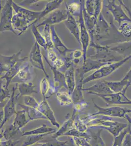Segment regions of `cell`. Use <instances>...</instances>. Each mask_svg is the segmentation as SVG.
Wrapping results in <instances>:
<instances>
[{
  "label": "cell",
  "instance_id": "74e56055",
  "mask_svg": "<svg viewBox=\"0 0 131 146\" xmlns=\"http://www.w3.org/2000/svg\"><path fill=\"white\" fill-rule=\"evenodd\" d=\"M64 136H71V137H83L89 141L91 138V136L89 133H81L78 131L75 128L73 127L72 129L70 130L67 133H66Z\"/></svg>",
  "mask_w": 131,
  "mask_h": 146
},
{
  "label": "cell",
  "instance_id": "db71d44e",
  "mask_svg": "<svg viewBox=\"0 0 131 146\" xmlns=\"http://www.w3.org/2000/svg\"><path fill=\"white\" fill-rule=\"evenodd\" d=\"M125 119H126L127 120V121H128L129 124L131 126V117L130 116L128 115V114H126L125 116Z\"/></svg>",
  "mask_w": 131,
  "mask_h": 146
},
{
  "label": "cell",
  "instance_id": "4fadbf2b",
  "mask_svg": "<svg viewBox=\"0 0 131 146\" xmlns=\"http://www.w3.org/2000/svg\"><path fill=\"white\" fill-rule=\"evenodd\" d=\"M50 30L54 48L58 53L62 56L63 58H66L68 56V53H70L73 50V49L68 48L63 43L61 39L57 34L54 25L50 26Z\"/></svg>",
  "mask_w": 131,
  "mask_h": 146
},
{
  "label": "cell",
  "instance_id": "5b68a950",
  "mask_svg": "<svg viewBox=\"0 0 131 146\" xmlns=\"http://www.w3.org/2000/svg\"><path fill=\"white\" fill-rule=\"evenodd\" d=\"M106 2L107 4L105 5V7L108 9L114 20L118 22L120 26L124 23H131V19L125 13L121 5L116 4L114 0L107 1Z\"/></svg>",
  "mask_w": 131,
  "mask_h": 146
},
{
  "label": "cell",
  "instance_id": "c3c4849f",
  "mask_svg": "<svg viewBox=\"0 0 131 146\" xmlns=\"http://www.w3.org/2000/svg\"><path fill=\"white\" fill-rule=\"evenodd\" d=\"M73 110L75 111H81L82 110L84 109L88 106L89 103L86 102V101H84L79 103L73 104Z\"/></svg>",
  "mask_w": 131,
  "mask_h": 146
},
{
  "label": "cell",
  "instance_id": "f1b7e54d",
  "mask_svg": "<svg viewBox=\"0 0 131 146\" xmlns=\"http://www.w3.org/2000/svg\"><path fill=\"white\" fill-rule=\"evenodd\" d=\"M72 2L71 3H66V10L73 16L78 17L83 10L82 1Z\"/></svg>",
  "mask_w": 131,
  "mask_h": 146
},
{
  "label": "cell",
  "instance_id": "f35d334b",
  "mask_svg": "<svg viewBox=\"0 0 131 146\" xmlns=\"http://www.w3.org/2000/svg\"><path fill=\"white\" fill-rule=\"evenodd\" d=\"M74 128L81 133H86L88 131L89 127L86 123L80 118L78 115H77L74 122Z\"/></svg>",
  "mask_w": 131,
  "mask_h": 146
},
{
  "label": "cell",
  "instance_id": "7c38bea8",
  "mask_svg": "<svg viewBox=\"0 0 131 146\" xmlns=\"http://www.w3.org/2000/svg\"><path fill=\"white\" fill-rule=\"evenodd\" d=\"M12 25L15 32H19L18 36H20L27 31L28 28L32 27V23L25 16L15 13L12 18Z\"/></svg>",
  "mask_w": 131,
  "mask_h": 146
},
{
  "label": "cell",
  "instance_id": "ab89813d",
  "mask_svg": "<svg viewBox=\"0 0 131 146\" xmlns=\"http://www.w3.org/2000/svg\"><path fill=\"white\" fill-rule=\"evenodd\" d=\"M24 102L25 106L37 110L38 109L40 104L37 102L36 100L32 96H24Z\"/></svg>",
  "mask_w": 131,
  "mask_h": 146
},
{
  "label": "cell",
  "instance_id": "d4e9b609",
  "mask_svg": "<svg viewBox=\"0 0 131 146\" xmlns=\"http://www.w3.org/2000/svg\"><path fill=\"white\" fill-rule=\"evenodd\" d=\"M64 75L68 93L71 96L77 85L75 67L73 65H72L68 69L66 70V71L64 73Z\"/></svg>",
  "mask_w": 131,
  "mask_h": 146
},
{
  "label": "cell",
  "instance_id": "8992f818",
  "mask_svg": "<svg viewBox=\"0 0 131 146\" xmlns=\"http://www.w3.org/2000/svg\"><path fill=\"white\" fill-rule=\"evenodd\" d=\"M29 61L32 66L41 70L43 72L45 77L49 78V75L46 73L44 65L43 56L41 52L40 45L36 42H35L33 46L32 47L30 53L29 54Z\"/></svg>",
  "mask_w": 131,
  "mask_h": 146
},
{
  "label": "cell",
  "instance_id": "83f0119b",
  "mask_svg": "<svg viewBox=\"0 0 131 146\" xmlns=\"http://www.w3.org/2000/svg\"><path fill=\"white\" fill-rule=\"evenodd\" d=\"M106 82L114 93H120L130 86L129 82L124 78L118 82L106 81Z\"/></svg>",
  "mask_w": 131,
  "mask_h": 146
},
{
  "label": "cell",
  "instance_id": "681fc988",
  "mask_svg": "<svg viewBox=\"0 0 131 146\" xmlns=\"http://www.w3.org/2000/svg\"><path fill=\"white\" fill-rule=\"evenodd\" d=\"M20 141L19 140L10 139L8 140L1 141V146H15L18 144Z\"/></svg>",
  "mask_w": 131,
  "mask_h": 146
},
{
  "label": "cell",
  "instance_id": "8d00e7d4",
  "mask_svg": "<svg viewBox=\"0 0 131 146\" xmlns=\"http://www.w3.org/2000/svg\"><path fill=\"white\" fill-rule=\"evenodd\" d=\"M42 34L43 35L46 40L48 45V49L54 48V45L52 42L50 26L48 25L44 26L43 30L42 32Z\"/></svg>",
  "mask_w": 131,
  "mask_h": 146
},
{
  "label": "cell",
  "instance_id": "f5cc1de1",
  "mask_svg": "<svg viewBox=\"0 0 131 146\" xmlns=\"http://www.w3.org/2000/svg\"><path fill=\"white\" fill-rule=\"evenodd\" d=\"M123 78L126 79V80H128L130 83V86L131 84V67L129 71L126 74V75Z\"/></svg>",
  "mask_w": 131,
  "mask_h": 146
},
{
  "label": "cell",
  "instance_id": "7dc6e473",
  "mask_svg": "<svg viewBox=\"0 0 131 146\" xmlns=\"http://www.w3.org/2000/svg\"><path fill=\"white\" fill-rule=\"evenodd\" d=\"M73 140L77 146H91L88 140L83 137H73Z\"/></svg>",
  "mask_w": 131,
  "mask_h": 146
},
{
  "label": "cell",
  "instance_id": "44dd1931",
  "mask_svg": "<svg viewBox=\"0 0 131 146\" xmlns=\"http://www.w3.org/2000/svg\"><path fill=\"white\" fill-rule=\"evenodd\" d=\"M65 27L69 31L71 35L77 40L80 45H81L80 38V29L78 22L75 20L74 16L68 13V17L65 22H64Z\"/></svg>",
  "mask_w": 131,
  "mask_h": 146
},
{
  "label": "cell",
  "instance_id": "ba28073f",
  "mask_svg": "<svg viewBox=\"0 0 131 146\" xmlns=\"http://www.w3.org/2000/svg\"><path fill=\"white\" fill-rule=\"evenodd\" d=\"M30 63V62L27 61L23 63L20 70L12 80L11 83H27L30 82L33 80L34 74Z\"/></svg>",
  "mask_w": 131,
  "mask_h": 146
},
{
  "label": "cell",
  "instance_id": "8fae6325",
  "mask_svg": "<svg viewBox=\"0 0 131 146\" xmlns=\"http://www.w3.org/2000/svg\"><path fill=\"white\" fill-rule=\"evenodd\" d=\"M17 89V85L15 84V86L13 87L12 88L11 96L10 98L4 107H2L3 109V120L1 123V129L3 127V125L7 123V122L8 121L12 116H13L14 115H16L17 111L16 110L15 107V99H16V98L15 96V93Z\"/></svg>",
  "mask_w": 131,
  "mask_h": 146
},
{
  "label": "cell",
  "instance_id": "9a60e30c",
  "mask_svg": "<svg viewBox=\"0 0 131 146\" xmlns=\"http://www.w3.org/2000/svg\"><path fill=\"white\" fill-rule=\"evenodd\" d=\"M44 58L46 63L48 64L50 69L53 73V82L52 83H53V86L55 89L56 93H57L58 92H59V90L62 88H65L68 90L64 73H62L60 71L57 70L56 69L54 68L50 64V62L48 61V59L46 56H44Z\"/></svg>",
  "mask_w": 131,
  "mask_h": 146
},
{
  "label": "cell",
  "instance_id": "4316f807",
  "mask_svg": "<svg viewBox=\"0 0 131 146\" xmlns=\"http://www.w3.org/2000/svg\"><path fill=\"white\" fill-rule=\"evenodd\" d=\"M63 2L62 0H54L48 2L45 5L44 9L41 11L40 16L37 22L39 21L41 19L45 17L46 15H49L52 12L56 10Z\"/></svg>",
  "mask_w": 131,
  "mask_h": 146
},
{
  "label": "cell",
  "instance_id": "ac0fdd59",
  "mask_svg": "<svg viewBox=\"0 0 131 146\" xmlns=\"http://www.w3.org/2000/svg\"><path fill=\"white\" fill-rule=\"evenodd\" d=\"M85 1H82L83 6V14L85 21V25L87 28L88 32L90 35L91 42H94L95 27L97 20L95 17H91L89 15L85 9Z\"/></svg>",
  "mask_w": 131,
  "mask_h": 146
},
{
  "label": "cell",
  "instance_id": "5bb4252c",
  "mask_svg": "<svg viewBox=\"0 0 131 146\" xmlns=\"http://www.w3.org/2000/svg\"><path fill=\"white\" fill-rule=\"evenodd\" d=\"M22 51V49H21L18 53L10 56H5L3 55H1V75L3 72L5 73L10 70L11 68L15 66L16 63L23 59V58H21Z\"/></svg>",
  "mask_w": 131,
  "mask_h": 146
},
{
  "label": "cell",
  "instance_id": "30bf717a",
  "mask_svg": "<svg viewBox=\"0 0 131 146\" xmlns=\"http://www.w3.org/2000/svg\"><path fill=\"white\" fill-rule=\"evenodd\" d=\"M110 63H105L103 62H100L97 60L91 59L90 58H87L85 62H84L81 67L77 68L76 71L78 74L79 79L78 81L84 79V75L89 72L93 70H97L101 67L108 64Z\"/></svg>",
  "mask_w": 131,
  "mask_h": 146
},
{
  "label": "cell",
  "instance_id": "6da1fadb",
  "mask_svg": "<svg viewBox=\"0 0 131 146\" xmlns=\"http://www.w3.org/2000/svg\"><path fill=\"white\" fill-rule=\"evenodd\" d=\"M131 58V56H130L120 62L109 63L101 67V68H99L95 72L92 73L91 75L85 78L83 80V85L95 80H101L104 78L109 76Z\"/></svg>",
  "mask_w": 131,
  "mask_h": 146
},
{
  "label": "cell",
  "instance_id": "9c48e42d",
  "mask_svg": "<svg viewBox=\"0 0 131 146\" xmlns=\"http://www.w3.org/2000/svg\"><path fill=\"white\" fill-rule=\"evenodd\" d=\"M68 12L66 10H56L48 15V16L41 23L36 25L37 28L46 25L52 26L64 22L68 19Z\"/></svg>",
  "mask_w": 131,
  "mask_h": 146
},
{
  "label": "cell",
  "instance_id": "52a82bcc",
  "mask_svg": "<svg viewBox=\"0 0 131 146\" xmlns=\"http://www.w3.org/2000/svg\"><path fill=\"white\" fill-rule=\"evenodd\" d=\"M78 17V20L77 22L79 27L80 38L81 42V46H82V51L83 52V58L84 62L86 61L87 58V53L88 48L90 47L91 38L87 28L85 25V21L83 17V10Z\"/></svg>",
  "mask_w": 131,
  "mask_h": 146
},
{
  "label": "cell",
  "instance_id": "cb8c5ba5",
  "mask_svg": "<svg viewBox=\"0 0 131 146\" xmlns=\"http://www.w3.org/2000/svg\"><path fill=\"white\" fill-rule=\"evenodd\" d=\"M19 94L16 96V99L22 96H31L34 93H38L36 90V86L31 82L27 83H20L16 84Z\"/></svg>",
  "mask_w": 131,
  "mask_h": 146
},
{
  "label": "cell",
  "instance_id": "d6986e66",
  "mask_svg": "<svg viewBox=\"0 0 131 146\" xmlns=\"http://www.w3.org/2000/svg\"><path fill=\"white\" fill-rule=\"evenodd\" d=\"M28 58V56H25L24 58H23V59L21 60H20V62H19L18 63H16L15 66H14L12 68H11L10 70H9L8 71L5 72L3 76L1 77V80L2 81H3V80H5V84L3 85V83H1L6 89H8L9 85L11 83L12 80L16 76L17 74L18 73L19 71L20 70L21 67L23 64V63L25 62L27 58Z\"/></svg>",
  "mask_w": 131,
  "mask_h": 146
},
{
  "label": "cell",
  "instance_id": "603a6c76",
  "mask_svg": "<svg viewBox=\"0 0 131 146\" xmlns=\"http://www.w3.org/2000/svg\"><path fill=\"white\" fill-rule=\"evenodd\" d=\"M77 111L73 110V113L71 116L67 119L64 122V123H63L61 126L60 127L58 131L52 135V137L54 139H57L59 137L63 135L64 136V135H65L66 133L72 129L74 127L73 124L75 119L77 116Z\"/></svg>",
  "mask_w": 131,
  "mask_h": 146
},
{
  "label": "cell",
  "instance_id": "836d02e7",
  "mask_svg": "<svg viewBox=\"0 0 131 146\" xmlns=\"http://www.w3.org/2000/svg\"><path fill=\"white\" fill-rule=\"evenodd\" d=\"M32 33L33 34V36H34L35 39V42H36L40 46L43 47L45 49V50L48 49V45L46 43V40L44 38L43 35L39 31L36 26L35 25H32Z\"/></svg>",
  "mask_w": 131,
  "mask_h": 146
},
{
  "label": "cell",
  "instance_id": "277c9868",
  "mask_svg": "<svg viewBox=\"0 0 131 146\" xmlns=\"http://www.w3.org/2000/svg\"><path fill=\"white\" fill-rule=\"evenodd\" d=\"M128 88H125L120 93L110 94H98L91 93L89 94L95 95L102 98L106 103L107 106L112 105H131V100L125 95Z\"/></svg>",
  "mask_w": 131,
  "mask_h": 146
},
{
  "label": "cell",
  "instance_id": "ffe728a7",
  "mask_svg": "<svg viewBox=\"0 0 131 146\" xmlns=\"http://www.w3.org/2000/svg\"><path fill=\"white\" fill-rule=\"evenodd\" d=\"M83 91H86L87 94L92 93L98 94H110L114 93L107 84L106 80L99 81L91 86L84 88Z\"/></svg>",
  "mask_w": 131,
  "mask_h": 146
},
{
  "label": "cell",
  "instance_id": "7402d4cb",
  "mask_svg": "<svg viewBox=\"0 0 131 146\" xmlns=\"http://www.w3.org/2000/svg\"><path fill=\"white\" fill-rule=\"evenodd\" d=\"M30 121L26 110L22 108V109L17 111L12 125L16 131H19L21 128L26 126Z\"/></svg>",
  "mask_w": 131,
  "mask_h": 146
},
{
  "label": "cell",
  "instance_id": "1f68e13d",
  "mask_svg": "<svg viewBox=\"0 0 131 146\" xmlns=\"http://www.w3.org/2000/svg\"><path fill=\"white\" fill-rule=\"evenodd\" d=\"M19 105L21 108H24L26 110L30 121L35 120L46 119V117L38 110L28 107L25 105L19 104Z\"/></svg>",
  "mask_w": 131,
  "mask_h": 146
},
{
  "label": "cell",
  "instance_id": "e0dca14e",
  "mask_svg": "<svg viewBox=\"0 0 131 146\" xmlns=\"http://www.w3.org/2000/svg\"><path fill=\"white\" fill-rule=\"evenodd\" d=\"M12 7L15 13L21 14L27 17L32 23V25L37 23L41 13V11H35L30 10L25 7L19 5L18 3H16L14 1L12 2Z\"/></svg>",
  "mask_w": 131,
  "mask_h": 146
},
{
  "label": "cell",
  "instance_id": "ee69618b",
  "mask_svg": "<svg viewBox=\"0 0 131 146\" xmlns=\"http://www.w3.org/2000/svg\"><path fill=\"white\" fill-rule=\"evenodd\" d=\"M130 125L128 128L125 129L119 135L114 138V141L112 146H122L123 139L127 133L129 131Z\"/></svg>",
  "mask_w": 131,
  "mask_h": 146
},
{
  "label": "cell",
  "instance_id": "11a10c76",
  "mask_svg": "<svg viewBox=\"0 0 131 146\" xmlns=\"http://www.w3.org/2000/svg\"><path fill=\"white\" fill-rule=\"evenodd\" d=\"M129 133L131 135V126L130 125L129 131Z\"/></svg>",
  "mask_w": 131,
  "mask_h": 146
},
{
  "label": "cell",
  "instance_id": "2e32d148",
  "mask_svg": "<svg viewBox=\"0 0 131 146\" xmlns=\"http://www.w3.org/2000/svg\"><path fill=\"white\" fill-rule=\"evenodd\" d=\"M37 110L46 117V119L50 121L53 126L58 129L60 128V125L57 121L53 110L50 106L46 98H43V101L39 104V106Z\"/></svg>",
  "mask_w": 131,
  "mask_h": 146
},
{
  "label": "cell",
  "instance_id": "484cf974",
  "mask_svg": "<svg viewBox=\"0 0 131 146\" xmlns=\"http://www.w3.org/2000/svg\"><path fill=\"white\" fill-rule=\"evenodd\" d=\"M56 129L50 127L45 124L42 125L38 128L25 131L22 133L21 136H30L33 135H43V134H53L56 132Z\"/></svg>",
  "mask_w": 131,
  "mask_h": 146
},
{
  "label": "cell",
  "instance_id": "60d3db41",
  "mask_svg": "<svg viewBox=\"0 0 131 146\" xmlns=\"http://www.w3.org/2000/svg\"><path fill=\"white\" fill-rule=\"evenodd\" d=\"M46 77L44 78L40 82V92L43 98H46L50 89V83Z\"/></svg>",
  "mask_w": 131,
  "mask_h": 146
},
{
  "label": "cell",
  "instance_id": "d6a6232c",
  "mask_svg": "<svg viewBox=\"0 0 131 146\" xmlns=\"http://www.w3.org/2000/svg\"><path fill=\"white\" fill-rule=\"evenodd\" d=\"M57 99L61 106H70L73 104V100L71 95L66 92H58L56 94Z\"/></svg>",
  "mask_w": 131,
  "mask_h": 146
},
{
  "label": "cell",
  "instance_id": "9f6ffc18",
  "mask_svg": "<svg viewBox=\"0 0 131 146\" xmlns=\"http://www.w3.org/2000/svg\"><path fill=\"white\" fill-rule=\"evenodd\" d=\"M128 41H131V34L130 36L129 37V38H128Z\"/></svg>",
  "mask_w": 131,
  "mask_h": 146
},
{
  "label": "cell",
  "instance_id": "b9f144b4",
  "mask_svg": "<svg viewBox=\"0 0 131 146\" xmlns=\"http://www.w3.org/2000/svg\"><path fill=\"white\" fill-rule=\"evenodd\" d=\"M46 53L47 58L52 65L54 64L55 63L60 60V58L58 57L56 51L55 49L54 48H48L46 50Z\"/></svg>",
  "mask_w": 131,
  "mask_h": 146
},
{
  "label": "cell",
  "instance_id": "4dcf8cb0",
  "mask_svg": "<svg viewBox=\"0 0 131 146\" xmlns=\"http://www.w3.org/2000/svg\"><path fill=\"white\" fill-rule=\"evenodd\" d=\"M83 80H80L78 81V83L76 85L75 90L71 95L73 104L85 101L83 94L84 88L83 87Z\"/></svg>",
  "mask_w": 131,
  "mask_h": 146
},
{
  "label": "cell",
  "instance_id": "7a4b0ae2",
  "mask_svg": "<svg viewBox=\"0 0 131 146\" xmlns=\"http://www.w3.org/2000/svg\"><path fill=\"white\" fill-rule=\"evenodd\" d=\"M13 1L8 0L2 7L1 12L0 32L10 31L17 35L12 25V20L13 16V9L12 7Z\"/></svg>",
  "mask_w": 131,
  "mask_h": 146
},
{
  "label": "cell",
  "instance_id": "7bdbcfd3",
  "mask_svg": "<svg viewBox=\"0 0 131 146\" xmlns=\"http://www.w3.org/2000/svg\"><path fill=\"white\" fill-rule=\"evenodd\" d=\"M34 145L35 146H67V141H59L57 139H54L53 140L48 142L36 143Z\"/></svg>",
  "mask_w": 131,
  "mask_h": 146
},
{
  "label": "cell",
  "instance_id": "bcb514c9",
  "mask_svg": "<svg viewBox=\"0 0 131 146\" xmlns=\"http://www.w3.org/2000/svg\"><path fill=\"white\" fill-rule=\"evenodd\" d=\"M11 95H10V92L8 89L3 86V85H1V103L3 102L7 98H9Z\"/></svg>",
  "mask_w": 131,
  "mask_h": 146
},
{
  "label": "cell",
  "instance_id": "816d5d0a",
  "mask_svg": "<svg viewBox=\"0 0 131 146\" xmlns=\"http://www.w3.org/2000/svg\"><path fill=\"white\" fill-rule=\"evenodd\" d=\"M69 139L67 141V146H77L75 143V141L73 140V138L71 136H68Z\"/></svg>",
  "mask_w": 131,
  "mask_h": 146
},
{
  "label": "cell",
  "instance_id": "f546056e",
  "mask_svg": "<svg viewBox=\"0 0 131 146\" xmlns=\"http://www.w3.org/2000/svg\"><path fill=\"white\" fill-rule=\"evenodd\" d=\"M98 130L96 133L93 132L89 128L88 129V133L91 136L89 142L91 146H106L104 141L102 138L101 136V133L103 129H98Z\"/></svg>",
  "mask_w": 131,
  "mask_h": 146
},
{
  "label": "cell",
  "instance_id": "e575fe53",
  "mask_svg": "<svg viewBox=\"0 0 131 146\" xmlns=\"http://www.w3.org/2000/svg\"><path fill=\"white\" fill-rule=\"evenodd\" d=\"M50 134H43L40 135H33L28 136V137L26 138V139L24 141L22 146H30L35 144L37 142L43 139L44 137L47 135Z\"/></svg>",
  "mask_w": 131,
  "mask_h": 146
},
{
  "label": "cell",
  "instance_id": "d590c367",
  "mask_svg": "<svg viewBox=\"0 0 131 146\" xmlns=\"http://www.w3.org/2000/svg\"><path fill=\"white\" fill-rule=\"evenodd\" d=\"M18 131L14 128L12 125L5 129V131H2L1 133V141L12 139V137L15 135Z\"/></svg>",
  "mask_w": 131,
  "mask_h": 146
},
{
  "label": "cell",
  "instance_id": "f907efd6",
  "mask_svg": "<svg viewBox=\"0 0 131 146\" xmlns=\"http://www.w3.org/2000/svg\"><path fill=\"white\" fill-rule=\"evenodd\" d=\"M122 146H131V135L127 133L123 139Z\"/></svg>",
  "mask_w": 131,
  "mask_h": 146
},
{
  "label": "cell",
  "instance_id": "f6af8a7d",
  "mask_svg": "<svg viewBox=\"0 0 131 146\" xmlns=\"http://www.w3.org/2000/svg\"><path fill=\"white\" fill-rule=\"evenodd\" d=\"M85 9L89 15L91 17H94L95 14V1H86L85 3Z\"/></svg>",
  "mask_w": 131,
  "mask_h": 146
},
{
  "label": "cell",
  "instance_id": "3957f363",
  "mask_svg": "<svg viewBox=\"0 0 131 146\" xmlns=\"http://www.w3.org/2000/svg\"><path fill=\"white\" fill-rule=\"evenodd\" d=\"M93 102L95 108L97 110V111L91 115L92 116L101 115L109 117L125 118L126 114L131 113V109L128 108H123L120 106H113L107 108L101 107L95 103L93 99Z\"/></svg>",
  "mask_w": 131,
  "mask_h": 146
},
{
  "label": "cell",
  "instance_id": "6f0895ef",
  "mask_svg": "<svg viewBox=\"0 0 131 146\" xmlns=\"http://www.w3.org/2000/svg\"></svg>",
  "mask_w": 131,
  "mask_h": 146
}]
</instances>
